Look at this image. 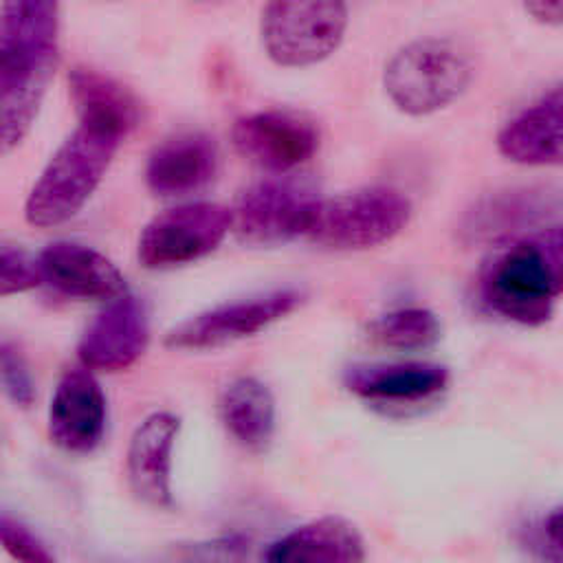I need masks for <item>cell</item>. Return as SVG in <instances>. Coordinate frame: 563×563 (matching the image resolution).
Wrapping results in <instances>:
<instances>
[{"instance_id": "obj_23", "label": "cell", "mask_w": 563, "mask_h": 563, "mask_svg": "<svg viewBox=\"0 0 563 563\" xmlns=\"http://www.w3.org/2000/svg\"><path fill=\"white\" fill-rule=\"evenodd\" d=\"M0 539L4 552L15 563H57L55 554L46 548V543L18 517L7 510L0 517Z\"/></svg>"}, {"instance_id": "obj_19", "label": "cell", "mask_w": 563, "mask_h": 563, "mask_svg": "<svg viewBox=\"0 0 563 563\" xmlns=\"http://www.w3.org/2000/svg\"><path fill=\"white\" fill-rule=\"evenodd\" d=\"M68 90L79 123L128 136L141 117V108L130 88L114 77L90 68L75 66L68 73Z\"/></svg>"}, {"instance_id": "obj_17", "label": "cell", "mask_w": 563, "mask_h": 563, "mask_svg": "<svg viewBox=\"0 0 563 563\" xmlns=\"http://www.w3.org/2000/svg\"><path fill=\"white\" fill-rule=\"evenodd\" d=\"M218 145L200 130H185L161 141L145 165V185L163 198L187 196L207 187L218 172Z\"/></svg>"}, {"instance_id": "obj_8", "label": "cell", "mask_w": 563, "mask_h": 563, "mask_svg": "<svg viewBox=\"0 0 563 563\" xmlns=\"http://www.w3.org/2000/svg\"><path fill=\"white\" fill-rule=\"evenodd\" d=\"M231 224V209L218 202H185L165 209L143 227L136 257L150 271L191 264L216 251Z\"/></svg>"}, {"instance_id": "obj_21", "label": "cell", "mask_w": 563, "mask_h": 563, "mask_svg": "<svg viewBox=\"0 0 563 563\" xmlns=\"http://www.w3.org/2000/svg\"><path fill=\"white\" fill-rule=\"evenodd\" d=\"M367 336L389 350L422 352L442 339V323L429 308H396L376 317L367 325Z\"/></svg>"}, {"instance_id": "obj_9", "label": "cell", "mask_w": 563, "mask_h": 563, "mask_svg": "<svg viewBox=\"0 0 563 563\" xmlns=\"http://www.w3.org/2000/svg\"><path fill=\"white\" fill-rule=\"evenodd\" d=\"M303 292L297 288H277L238 301L218 303L183 319L165 332L169 350L202 352L249 339L275 321L297 310Z\"/></svg>"}, {"instance_id": "obj_5", "label": "cell", "mask_w": 563, "mask_h": 563, "mask_svg": "<svg viewBox=\"0 0 563 563\" xmlns=\"http://www.w3.org/2000/svg\"><path fill=\"white\" fill-rule=\"evenodd\" d=\"M411 200L394 187H361L319 198L303 238L334 251H361L389 242L411 220Z\"/></svg>"}, {"instance_id": "obj_7", "label": "cell", "mask_w": 563, "mask_h": 563, "mask_svg": "<svg viewBox=\"0 0 563 563\" xmlns=\"http://www.w3.org/2000/svg\"><path fill=\"white\" fill-rule=\"evenodd\" d=\"M314 187L299 176H268L246 187L231 207V231L249 246H279L303 238Z\"/></svg>"}, {"instance_id": "obj_13", "label": "cell", "mask_w": 563, "mask_h": 563, "mask_svg": "<svg viewBox=\"0 0 563 563\" xmlns=\"http://www.w3.org/2000/svg\"><path fill=\"white\" fill-rule=\"evenodd\" d=\"M180 418L172 411L145 416L128 444L125 475L134 497L152 508H172V453Z\"/></svg>"}, {"instance_id": "obj_6", "label": "cell", "mask_w": 563, "mask_h": 563, "mask_svg": "<svg viewBox=\"0 0 563 563\" xmlns=\"http://www.w3.org/2000/svg\"><path fill=\"white\" fill-rule=\"evenodd\" d=\"M350 13L343 2H268L260 18L266 55L286 68L312 66L343 42Z\"/></svg>"}, {"instance_id": "obj_4", "label": "cell", "mask_w": 563, "mask_h": 563, "mask_svg": "<svg viewBox=\"0 0 563 563\" xmlns=\"http://www.w3.org/2000/svg\"><path fill=\"white\" fill-rule=\"evenodd\" d=\"M473 73V57L460 42L420 37L389 57L383 88L400 112L424 117L453 103L468 88Z\"/></svg>"}, {"instance_id": "obj_11", "label": "cell", "mask_w": 563, "mask_h": 563, "mask_svg": "<svg viewBox=\"0 0 563 563\" xmlns=\"http://www.w3.org/2000/svg\"><path fill=\"white\" fill-rule=\"evenodd\" d=\"M108 405L95 372L84 365L68 367L48 402V438L55 446L73 455L92 453L106 433Z\"/></svg>"}, {"instance_id": "obj_28", "label": "cell", "mask_w": 563, "mask_h": 563, "mask_svg": "<svg viewBox=\"0 0 563 563\" xmlns=\"http://www.w3.org/2000/svg\"><path fill=\"white\" fill-rule=\"evenodd\" d=\"M108 563H128V561H108Z\"/></svg>"}, {"instance_id": "obj_2", "label": "cell", "mask_w": 563, "mask_h": 563, "mask_svg": "<svg viewBox=\"0 0 563 563\" xmlns=\"http://www.w3.org/2000/svg\"><path fill=\"white\" fill-rule=\"evenodd\" d=\"M484 306L519 325H543L563 295V224L534 229L501 246L482 268Z\"/></svg>"}, {"instance_id": "obj_27", "label": "cell", "mask_w": 563, "mask_h": 563, "mask_svg": "<svg viewBox=\"0 0 563 563\" xmlns=\"http://www.w3.org/2000/svg\"><path fill=\"white\" fill-rule=\"evenodd\" d=\"M523 11L532 15V20L548 26H563V0L556 2H528Z\"/></svg>"}, {"instance_id": "obj_14", "label": "cell", "mask_w": 563, "mask_h": 563, "mask_svg": "<svg viewBox=\"0 0 563 563\" xmlns=\"http://www.w3.org/2000/svg\"><path fill=\"white\" fill-rule=\"evenodd\" d=\"M495 143L510 163L563 167V81L506 121Z\"/></svg>"}, {"instance_id": "obj_22", "label": "cell", "mask_w": 563, "mask_h": 563, "mask_svg": "<svg viewBox=\"0 0 563 563\" xmlns=\"http://www.w3.org/2000/svg\"><path fill=\"white\" fill-rule=\"evenodd\" d=\"M251 543L244 534H220L213 539L180 543L174 548L176 563H249Z\"/></svg>"}, {"instance_id": "obj_1", "label": "cell", "mask_w": 563, "mask_h": 563, "mask_svg": "<svg viewBox=\"0 0 563 563\" xmlns=\"http://www.w3.org/2000/svg\"><path fill=\"white\" fill-rule=\"evenodd\" d=\"M59 7L44 0L2 4L0 18V123L2 152L29 134L57 64Z\"/></svg>"}, {"instance_id": "obj_20", "label": "cell", "mask_w": 563, "mask_h": 563, "mask_svg": "<svg viewBox=\"0 0 563 563\" xmlns=\"http://www.w3.org/2000/svg\"><path fill=\"white\" fill-rule=\"evenodd\" d=\"M218 418L242 449L262 453L275 433L273 391L255 376H238L218 396Z\"/></svg>"}, {"instance_id": "obj_24", "label": "cell", "mask_w": 563, "mask_h": 563, "mask_svg": "<svg viewBox=\"0 0 563 563\" xmlns=\"http://www.w3.org/2000/svg\"><path fill=\"white\" fill-rule=\"evenodd\" d=\"M0 378H2V389L7 398L18 405V407H31L35 400V383L29 369V363L20 347L2 339L0 343Z\"/></svg>"}, {"instance_id": "obj_26", "label": "cell", "mask_w": 563, "mask_h": 563, "mask_svg": "<svg viewBox=\"0 0 563 563\" xmlns=\"http://www.w3.org/2000/svg\"><path fill=\"white\" fill-rule=\"evenodd\" d=\"M521 545L537 563H563V506L552 508L537 526L526 530Z\"/></svg>"}, {"instance_id": "obj_25", "label": "cell", "mask_w": 563, "mask_h": 563, "mask_svg": "<svg viewBox=\"0 0 563 563\" xmlns=\"http://www.w3.org/2000/svg\"><path fill=\"white\" fill-rule=\"evenodd\" d=\"M44 284L37 260H31L22 249L2 242L0 246V295L11 297Z\"/></svg>"}, {"instance_id": "obj_12", "label": "cell", "mask_w": 563, "mask_h": 563, "mask_svg": "<svg viewBox=\"0 0 563 563\" xmlns=\"http://www.w3.org/2000/svg\"><path fill=\"white\" fill-rule=\"evenodd\" d=\"M150 343V317L145 303L123 295L106 303L86 325L77 343V356L90 372H123L132 367Z\"/></svg>"}, {"instance_id": "obj_16", "label": "cell", "mask_w": 563, "mask_h": 563, "mask_svg": "<svg viewBox=\"0 0 563 563\" xmlns=\"http://www.w3.org/2000/svg\"><path fill=\"white\" fill-rule=\"evenodd\" d=\"M451 374L431 361L361 363L343 374L345 387L361 400L374 405H416L440 396L449 387Z\"/></svg>"}, {"instance_id": "obj_3", "label": "cell", "mask_w": 563, "mask_h": 563, "mask_svg": "<svg viewBox=\"0 0 563 563\" xmlns=\"http://www.w3.org/2000/svg\"><path fill=\"white\" fill-rule=\"evenodd\" d=\"M123 136L77 123L44 165L24 202L29 224L48 229L68 222L90 200Z\"/></svg>"}, {"instance_id": "obj_15", "label": "cell", "mask_w": 563, "mask_h": 563, "mask_svg": "<svg viewBox=\"0 0 563 563\" xmlns=\"http://www.w3.org/2000/svg\"><path fill=\"white\" fill-rule=\"evenodd\" d=\"M42 279L75 299H99L112 301L128 295L123 273L99 251L70 242L57 240L42 249L37 255Z\"/></svg>"}, {"instance_id": "obj_18", "label": "cell", "mask_w": 563, "mask_h": 563, "mask_svg": "<svg viewBox=\"0 0 563 563\" xmlns=\"http://www.w3.org/2000/svg\"><path fill=\"white\" fill-rule=\"evenodd\" d=\"M264 563H367V543L350 519L321 515L271 541Z\"/></svg>"}, {"instance_id": "obj_10", "label": "cell", "mask_w": 563, "mask_h": 563, "mask_svg": "<svg viewBox=\"0 0 563 563\" xmlns=\"http://www.w3.org/2000/svg\"><path fill=\"white\" fill-rule=\"evenodd\" d=\"M314 119L290 108L260 110L233 123V147L257 167L275 174L292 172L319 150Z\"/></svg>"}]
</instances>
